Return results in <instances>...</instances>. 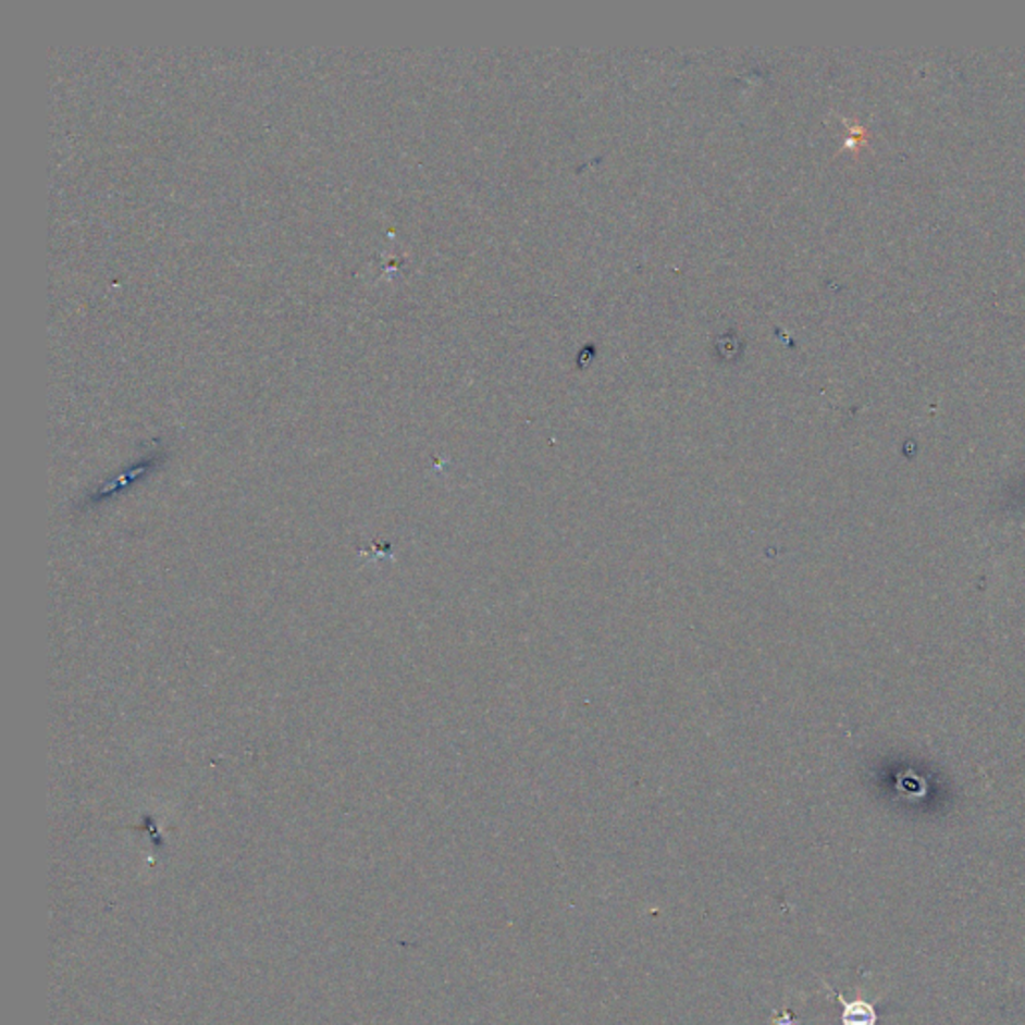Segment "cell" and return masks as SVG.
Returning <instances> with one entry per match:
<instances>
[{
  "label": "cell",
  "mask_w": 1025,
  "mask_h": 1025,
  "mask_svg": "<svg viewBox=\"0 0 1025 1025\" xmlns=\"http://www.w3.org/2000/svg\"><path fill=\"white\" fill-rule=\"evenodd\" d=\"M827 989L836 996V1000L841 1003V1025H877L879 1013L876 1010V1001L867 1000H845L843 993H839L833 988Z\"/></svg>",
  "instance_id": "6da1fadb"
}]
</instances>
